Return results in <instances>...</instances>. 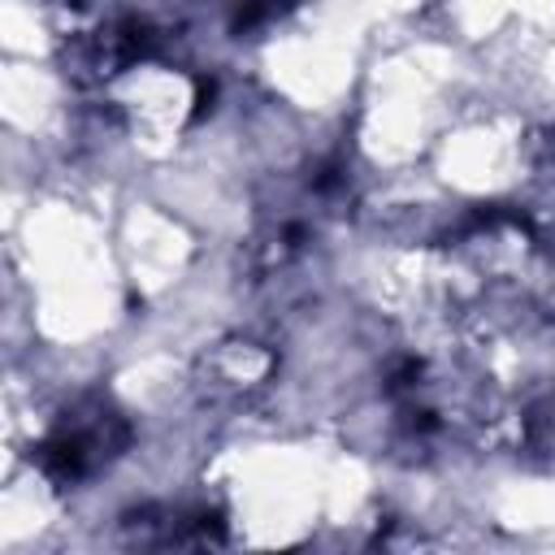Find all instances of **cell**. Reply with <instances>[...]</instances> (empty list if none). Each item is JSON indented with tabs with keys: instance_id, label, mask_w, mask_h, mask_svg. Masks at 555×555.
<instances>
[{
	"instance_id": "obj_1",
	"label": "cell",
	"mask_w": 555,
	"mask_h": 555,
	"mask_svg": "<svg viewBox=\"0 0 555 555\" xmlns=\"http://www.w3.org/2000/svg\"><path fill=\"white\" fill-rule=\"evenodd\" d=\"M121 442H126V421L104 403H87L39 442V468L56 486H69L82 481L91 468H100Z\"/></svg>"
}]
</instances>
